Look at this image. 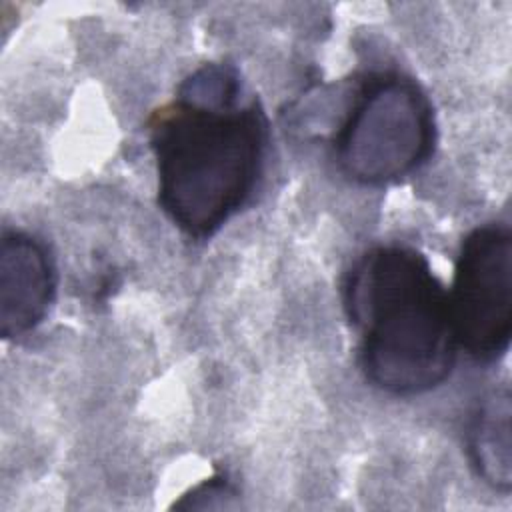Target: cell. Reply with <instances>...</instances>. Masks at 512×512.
Masks as SVG:
<instances>
[{
  "instance_id": "obj_4",
  "label": "cell",
  "mask_w": 512,
  "mask_h": 512,
  "mask_svg": "<svg viewBox=\"0 0 512 512\" xmlns=\"http://www.w3.org/2000/svg\"><path fill=\"white\" fill-rule=\"evenodd\" d=\"M448 306L458 348L492 362L512 336V234L502 222L474 228L460 244Z\"/></svg>"
},
{
  "instance_id": "obj_6",
  "label": "cell",
  "mask_w": 512,
  "mask_h": 512,
  "mask_svg": "<svg viewBox=\"0 0 512 512\" xmlns=\"http://www.w3.org/2000/svg\"><path fill=\"white\" fill-rule=\"evenodd\" d=\"M512 400L508 386L488 392L466 426V450L476 474L494 490L512 486Z\"/></svg>"
},
{
  "instance_id": "obj_2",
  "label": "cell",
  "mask_w": 512,
  "mask_h": 512,
  "mask_svg": "<svg viewBox=\"0 0 512 512\" xmlns=\"http://www.w3.org/2000/svg\"><path fill=\"white\" fill-rule=\"evenodd\" d=\"M344 310L358 332L362 374L380 392L418 396L450 376L458 344L448 292L420 250L364 252L346 276Z\"/></svg>"
},
{
  "instance_id": "obj_5",
  "label": "cell",
  "mask_w": 512,
  "mask_h": 512,
  "mask_svg": "<svg viewBox=\"0 0 512 512\" xmlns=\"http://www.w3.org/2000/svg\"><path fill=\"white\" fill-rule=\"evenodd\" d=\"M56 270L46 246L22 230H6L0 242V332L6 340L36 330L50 312Z\"/></svg>"
},
{
  "instance_id": "obj_1",
  "label": "cell",
  "mask_w": 512,
  "mask_h": 512,
  "mask_svg": "<svg viewBox=\"0 0 512 512\" xmlns=\"http://www.w3.org/2000/svg\"><path fill=\"white\" fill-rule=\"evenodd\" d=\"M158 204L188 238L214 236L254 196L266 164L268 120L238 70L208 62L150 120Z\"/></svg>"
},
{
  "instance_id": "obj_7",
  "label": "cell",
  "mask_w": 512,
  "mask_h": 512,
  "mask_svg": "<svg viewBox=\"0 0 512 512\" xmlns=\"http://www.w3.org/2000/svg\"><path fill=\"white\" fill-rule=\"evenodd\" d=\"M238 490L230 482L228 476L216 474L194 486L188 494H184L174 508L178 510H226L238 508Z\"/></svg>"
},
{
  "instance_id": "obj_3",
  "label": "cell",
  "mask_w": 512,
  "mask_h": 512,
  "mask_svg": "<svg viewBox=\"0 0 512 512\" xmlns=\"http://www.w3.org/2000/svg\"><path fill=\"white\" fill-rule=\"evenodd\" d=\"M436 144L426 92L408 76L380 72L366 80L334 136V158L354 184H396L424 166Z\"/></svg>"
}]
</instances>
